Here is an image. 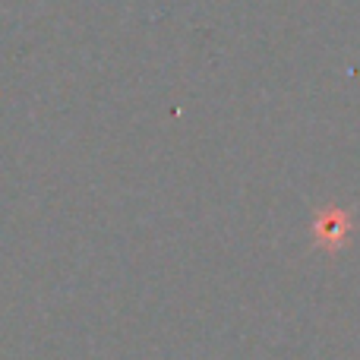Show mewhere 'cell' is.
Here are the masks:
<instances>
[{
  "label": "cell",
  "mask_w": 360,
  "mask_h": 360,
  "mask_svg": "<svg viewBox=\"0 0 360 360\" xmlns=\"http://www.w3.org/2000/svg\"><path fill=\"white\" fill-rule=\"evenodd\" d=\"M319 234H323V240H338V237L345 234V221H342V215H332L329 221L319 228Z\"/></svg>",
  "instance_id": "cell-1"
}]
</instances>
